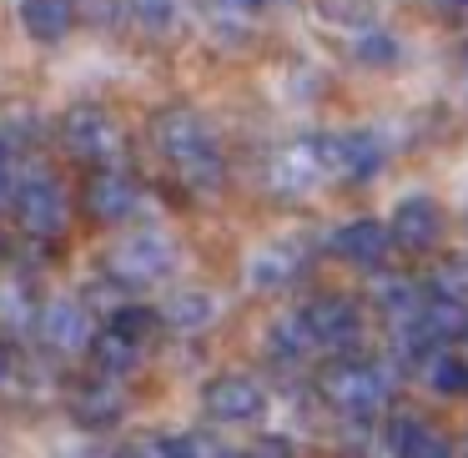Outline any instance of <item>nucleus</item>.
<instances>
[{
	"mask_svg": "<svg viewBox=\"0 0 468 458\" xmlns=\"http://www.w3.org/2000/svg\"><path fill=\"white\" fill-rule=\"evenodd\" d=\"M317 388H323V398L347 418H373L378 408L393 398L388 367L363 363V357H337V363H327L323 378H317Z\"/></svg>",
	"mask_w": 468,
	"mask_h": 458,
	"instance_id": "1",
	"label": "nucleus"
},
{
	"mask_svg": "<svg viewBox=\"0 0 468 458\" xmlns=\"http://www.w3.org/2000/svg\"><path fill=\"white\" fill-rule=\"evenodd\" d=\"M152 146L182 172V166L202 162V156L212 152V132H207V122L197 112L166 106V112H156V122H152Z\"/></svg>",
	"mask_w": 468,
	"mask_h": 458,
	"instance_id": "2",
	"label": "nucleus"
},
{
	"mask_svg": "<svg viewBox=\"0 0 468 458\" xmlns=\"http://www.w3.org/2000/svg\"><path fill=\"white\" fill-rule=\"evenodd\" d=\"M106 267H112L116 282L146 287V282H156V277L172 272V242H166V237H156V232H142V237H132V242L116 247Z\"/></svg>",
	"mask_w": 468,
	"mask_h": 458,
	"instance_id": "3",
	"label": "nucleus"
},
{
	"mask_svg": "<svg viewBox=\"0 0 468 458\" xmlns=\"http://www.w3.org/2000/svg\"><path fill=\"white\" fill-rule=\"evenodd\" d=\"M317 146H323V166L337 172L343 182H367L383 166V146H378L373 132H337V136H323Z\"/></svg>",
	"mask_w": 468,
	"mask_h": 458,
	"instance_id": "4",
	"label": "nucleus"
},
{
	"mask_svg": "<svg viewBox=\"0 0 468 458\" xmlns=\"http://www.w3.org/2000/svg\"><path fill=\"white\" fill-rule=\"evenodd\" d=\"M202 403H207V413H212L217 423H257L262 408H267V393L242 373H222V378L207 383Z\"/></svg>",
	"mask_w": 468,
	"mask_h": 458,
	"instance_id": "5",
	"label": "nucleus"
},
{
	"mask_svg": "<svg viewBox=\"0 0 468 458\" xmlns=\"http://www.w3.org/2000/svg\"><path fill=\"white\" fill-rule=\"evenodd\" d=\"M61 142H66V152L81 156V162H101V156L116 146V126H112V116H106L101 106L81 101V106H71V112L61 116Z\"/></svg>",
	"mask_w": 468,
	"mask_h": 458,
	"instance_id": "6",
	"label": "nucleus"
},
{
	"mask_svg": "<svg viewBox=\"0 0 468 458\" xmlns=\"http://www.w3.org/2000/svg\"><path fill=\"white\" fill-rule=\"evenodd\" d=\"M303 317L313 323L317 343L337 347V353L357 347V337H363V313H357V303H347V297H313V303L303 307Z\"/></svg>",
	"mask_w": 468,
	"mask_h": 458,
	"instance_id": "7",
	"label": "nucleus"
},
{
	"mask_svg": "<svg viewBox=\"0 0 468 458\" xmlns=\"http://www.w3.org/2000/svg\"><path fill=\"white\" fill-rule=\"evenodd\" d=\"M16 222H21L31 237H61L66 197L56 192V182H46V176L21 182V192H16Z\"/></svg>",
	"mask_w": 468,
	"mask_h": 458,
	"instance_id": "8",
	"label": "nucleus"
},
{
	"mask_svg": "<svg viewBox=\"0 0 468 458\" xmlns=\"http://www.w3.org/2000/svg\"><path fill=\"white\" fill-rule=\"evenodd\" d=\"M327 166H323V146L317 142H303V146H282V152L267 162V186L272 192H282V197H297V192H307V186L323 176Z\"/></svg>",
	"mask_w": 468,
	"mask_h": 458,
	"instance_id": "9",
	"label": "nucleus"
},
{
	"mask_svg": "<svg viewBox=\"0 0 468 458\" xmlns=\"http://www.w3.org/2000/svg\"><path fill=\"white\" fill-rule=\"evenodd\" d=\"M388 227H393L398 247H408V252H428V247H438V237H443V212H438L433 197H403Z\"/></svg>",
	"mask_w": 468,
	"mask_h": 458,
	"instance_id": "10",
	"label": "nucleus"
},
{
	"mask_svg": "<svg viewBox=\"0 0 468 458\" xmlns=\"http://www.w3.org/2000/svg\"><path fill=\"white\" fill-rule=\"evenodd\" d=\"M36 327H41L46 347H56V353H76V347H91V317H86L81 303H71V297H56V303L41 307V317H36Z\"/></svg>",
	"mask_w": 468,
	"mask_h": 458,
	"instance_id": "11",
	"label": "nucleus"
},
{
	"mask_svg": "<svg viewBox=\"0 0 468 458\" xmlns=\"http://www.w3.org/2000/svg\"><path fill=\"white\" fill-rule=\"evenodd\" d=\"M81 202L96 222H126L136 212V182L126 172H91Z\"/></svg>",
	"mask_w": 468,
	"mask_h": 458,
	"instance_id": "12",
	"label": "nucleus"
},
{
	"mask_svg": "<svg viewBox=\"0 0 468 458\" xmlns=\"http://www.w3.org/2000/svg\"><path fill=\"white\" fill-rule=\"evenodd\" d=\"M333 247H337V257L353 262V267H383L388 247H393V227L363 217V222H347L343 232L333 237Z\"/></svg>",
	"mask_w": 468,
	"mask_h": 458,
	"instance_id": "13",
	"label": "nucleus"
},
{
	"mask_svg": "<svg viewBox=\"0 0 468 458\" xmlns=\"http://www.w3.org/2000/svg\"><path fill=\"white\" fill-rule=\"evenodd\" d=\"M297 272H303V252H297V247H262V252L247 262V282H252L257 293H282V287L297 282Z\"/></svg>",
	"mask_w": 468,
	"mask_h": 458,
	"instance_id": "14",
	"label": "nucleus"
},
{
	"mask_svg": "<svg viewBox=\"0 0 468 458\" xmlns=\"http://www.w3.org/2000/svg\"><path fill=\"white\" fill-rule=\"evenodd\" d=\"M91 363H96V373H106V378H126V373H136V363H142V343L106 323L101 333L91 337Z\"/></svg>",
	"mask_w": 468,
	"mask_h": 458,
	"instance_id": "15",
	"label": "nucleus"
},
{
	"mask_svg": "<svg viewBox=\"0 0 468 458\" xmlns=\"http://www.w3.org/2000/svg\"><path fill=\"white\" fill-rule=\"evenodd\" d=\"M71 413L81 418L86 428H112L116 418H122V393H116V383L101 373L96 383L76 388V398H71Z\"/></svg>",
	"mask_w": 468,
	"mask_h": 458,
	"instance_id": "16",
	"label": "nucleus"
},
{
	"mask_svg": "<svg viewBox=\"0 0 468 458\" xmlns=\"http://www.w3.org/2000/svg\"><path fill=\"white\" fill-rule=\"evenodd\" d=\"M21 21H26V31H31L36 41L56 46L76 26V5L71 0H21Z\"/></svg>",
	"mask_w": 468,
	"mask_h": 458,
	"instance_id": "17",
	"label": "nucleus"
},
{
	"mask_svg": "<svg viewBox=\"0 0 468 458\" xmlns=\"http://www.w3.org/2000/svg\"><path fill=\"white\" fill-rule=\"evenodd\" d=\"M373 297H378V313H383L393 327L413 323V317L423 313V303H428L408 277H383V282H373Z\"/></svg>",
	"mask_w": 468,
	"mask_h": 458,
	"instance_id": "18",
	"label": "nucleus"
},
{
	"mask_svg": "<svg viewBox=\"0 0 468 458\" xmlns=\"http://www.w3.org/2000/svg\"><path fill=\"white\" fill-rule=\"evenodd\" d=\"M162 323L176 327V333H197V327L212 323V297L197 293V287H176L162 307Z\"/></svg>",
	"mask_w": 468,
	"mask_h": 458,
	"instance_id": "19",
	"label": "nucleus"
},
{
	"mask_svg": "<svg viewBox=\"0 0 468 458\" xmlns=\"http://www.w3.org/2000/svg\"><path fill=\"white\" fill-rule=\"evenodd\" d=\"M267 343H272V357H277V363H303L313 347H323V343H317V333H313V323H307L303 313L272 323V337H267Z\"/></svg>",
	"mask_w": 468,
	"mask_h": 458,
	"instance_id": "20",
	"label": "nucleus"
},
{
	"mask_svg": "<svg viewBox=\"0 0 468 458\" xmlns=\"http://www.w3.org/2000/svg\"><path fill=\"white\" fill-rule=\"evenodd\" d=\"M428 383H433L438 393H468V363L463 357L438 353L433 363H428Z\"/></svg>",
	"mask_w": 468,
	"mask_h": 458,
	"instance_id": "21",
	"label": "nucleus"
},
{
	"mask_svg": "<svg viewBox=\"0 0 468 458\" xmlns=\"http://www.w3.org/2000/svg\"><path fill=\"white\" fill-rule=\"evenodd\" d=\"M41 317V307L31 303L26 287H0V323L5 327H31Z\"/></svg>",
	"mask_w": 468,
	"mask_h": 458,
	"instance_id": "22",
	"label": "nucleus"
},
{
	"mask_svg": "<svg viewBox=\"0 0 468 458\" xmlns=\"http://www.w3.org/2000/svg\"><path fill=\"white\" fill-rule=\"evenodd\" d=\"M398 458H453V443H448L443 433H433L428 423H418L413 433H408V443L398 448Z\"/></svg>",
	"mask_w": 468,
	"mask_h": 458,
	"instance_id": "23",
	"label": "nucleus"
},
{
	"mask_svg": "<svg viewBox=\"0 0 468 458\" xmlns=\"http://www.w3.org/2000/svg\"><path fill=\"white\" fill-rule=\"evenodd\" d=\"M428 293L453 297V303H468V262H443L433 277H428Z\"/></svg>",
	"mask_w": 468,
	"mask_h": 458,
	"instance_id": "24",
	"label": "nucleus"
},
{
	"mask_svg": "<svg viewBox=\"0 0 468 458\" xmlns=\"http://www.w3.org/2000/svg\"><path fill=\"white\" fill-rule=\"evenodd\" d=\"M132 16L146 31H172L176 16H182V0H132Z\"/></svg>",
	"mask_w": 468,
	"mask_h": 458,
	"instance_id": "25",
	"label": "nucleus"
},
{
	"mask_svg": "<svg viewBox=\"0 0 468 458\" xmlns=\"http://www.w3.org/2000/svg\"><path fill=\"white\" fill-rule=\"evenodd\" d=\"M357 61L363 66H393L398 61V41L388 31H363L357 36Z\"/></svg>",
	"mask_w": 468,
	"mask_h": 458,
	"instance_id": "26",
	"label": "nucleus"
},
{
	"mask_svg": "<svg viewBox=\"0 0 468 458\" xmlns=\"http://www.w3.org/2000/svg\"><path fill=\"white\" fill-rule=\"evenodd\" d=\"M262 11H267V0H212V16L222 26H237V31H247Z\"/></svg>",
	"mask_w": 468,
	"mask_h": 458,
	"instance_id": "27",
	"label": "nucleus"
},
{
	"mask_svg": "<svg viewBox=\"0 0 468 458\" xmlns=\"http://www.w3.org/2000/svg\"><path fill=\"white\" fill-rule=\"evenodd\" d=\"M156 323H162V313H152V307H116L112 313V327H122L126 337H136V343H146Z\"/></svg>",
	"mask_w": 468,
	"mask_h": 458,
	"instance_id": "28",
	"label": "nucleus"
},
{
	"mask_svg": "<svg viewBox=\"0 0 468 458\" xmlns=\"http://www.w3.org/2000/svg\"><path fill=\"white\" fill-rule=\"evenodd\" d=\"M172 443H176V458H237L232 448L212 433H182V438H172Z\"/></svg>",
	"mask_w": 468,
	"mask_h": 458,
	"instance_id": "29",
	"label": "nucleus"
},
{
	"mask_svg": "<svg viewBox=\"0 0 468 458\" xmlns=\"http://www.w3.org/2000/svg\"><path fill=\"white\" fill-rule=\"evenodd\" d=\"M182 182L192 186V192H217V186H222V156H217V152H207L202 162L182 166Z\"/></svg>",
	"mask_w": 468,
	"mask_h": 458,
	"instance_id": "30",
	"label": "nucleus"
},
{
	"mask_svg": "<svg viewBox=\"0 0 468 458\" xmlns=\"http://www.w3.org/2000/svg\"><path fill=\"white\" fill-rule=\"evenodd\" d=\"M132 458H176V443L172 438H136Z\"/></svg>",
	"mask_w": 468,
	"mask_h": 458,
	"instance_id": "31",
	"label": "nucleus"
},
{
	"mask_svg": "<svg viewBox=\"0 0 468 458\" xmlns=\"http://www.w3.org/2000/svg\"><path fill=\"white\" fill-rule=\"evenodd\" d=\"M247 458H292V448H287V438H262V443H252Z\"/></svg>",
	"mask_w": 468,
	"mask_h": 458,
	"instance_id": "32",
	"label": "nucleus"
},
{
	"mask_svg": "<svg viewBox=\"0 0 468 458\" xmlns=\"http://www.w3.org/2000/svg\"><path fill=\"white\" fill-rule=\"evenodd\" d=\"M11 378H16V353L0 343V388H11Z\"/></svg>",
	"mask_w": 468,
	"mask_h": 458,
	"instance_id": "33",
	"label": "nucleus"
},
{
	"mask_svg": "<svg viewBox=\"0 0 468 458\" xmlns=\"http://www.w3.org/2000/svg\"><path fill=\"white\" fill-rule=\"evenodd\" d=\"M0 162H5V136H0Z\"/></svg>",
	"mask_w": 468,
	"mask_h": 458,
	"instance_id": "34",
	"label": "nucleus"
},
{
	"mask_svg": "<svg viewBox=\"0 0 468 458\" xmlns=\"http://www.w3.org/2000/svg\"><path fill=\"white\" fill-rule=\"evenodd\" d=\"M448 5H468V0H448Z\"/></svg>",
	"mask_w": 468,
	"mask_h": 458,
	"instance_id": "35",
	"label": "nucleus"
},
{
	"mask_svg": "<svg viewBox=\"0 0 468 458\" xmlns=\"http://www.w3.org/2000/svg\"><path fill=\"white\" fill-rule=\"evenodd\" d=\"M463 347H468V327H463Z\"/></svg>",
	"mask_w": 468,
	"mask_h": 458,
	"instance_id": "36",
	"label": "nucleus"
}]
</instances>
